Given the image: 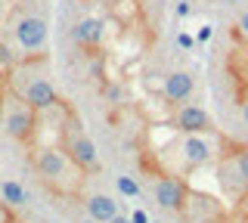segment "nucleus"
<instances>
[{
    "instance_id": "f257e3e1",
    "label": "nucleus",
    "mask_w": 248,
    "mask_h": 223,
    "mask_svg": "<svg viewBox=\"0 0 248 223\" xmlns=\"http://www.w3.org/2000/svg\"><path fill=\"white\" fill-rule=\"evenodd\" d=\"M223 152V136L217 134H180L174 130L168 143H161L152 152L155 158V171L158 174H170V177H183L189 180L196 171L214 164Z\"/></svg>"
},
{
    "instance_id": "f03ea898",
    "label": "nucleus",
    "mask_w": 248,
    "mask_h": 223,
    "mask_svg": "<svg viewBox=\"0 0 248 223\" xmlns=\"http://www.w3.org/2000/svg\"><path fill=\"white\" fill-rule=\"evenodd\" d=\"M28 152H31V171L50 195L62 198V202H81L90 174L81 171L62 146H34Z\"/></svg>"
},
{
    "instance_id": "7ed1b4c3",
    "label": "nucleus",
    "mask_w": 248,
    "mask_h": 223,
    "mask_svg": "<svg viewBox=\"0 0 248 223\" xmlns=\"http://www.w3.org/2000/svg\"><path fill=\"white\" fill-rule=\"evenodd\" d=\"M3 81H6V90H10V93L25 99L37 112H50L62 103L59 93H56V84L50 78V59H46V53L25 56L22 62H16L10 72H6Z\"/></svg>"
},
{
    "instance_id": "20e7f679",
    "label": "nucleus",
    "mask_w": 248,
    "mask_h": 223,
    "mask_svg": "<svg viewBox=\"0 0 248 223\" xmlns=\"http://www.w3.org/2000/svg\"><path fill=\"white\" fill-rule=\"evenodd\" d=\"M0 127L6 130L13 143L31 149L37 140V127H41V112L34 105H28L25 99H19L16 93L3 90L0 93Z\"/></svg>"
},
{
    "instance_id": "39448f33",
    "label": "nucleus",
    "mask_w": 248,
    "mask_h": 223,
    "mask_svg": "<svg viewBox=\"0 0 248 223\" xmlns=\"http://www.w3.org/2000/svg\"><path fill=\"white\" fill-rule=\"evenodd\" d=\"M59 146L68 152V158H72L81 171H87L90 177L103 171L96 143L90 140V134L84 130L81 118H78L75 109H68V105H65V118H62V124H59Z\"/></svg>"
},
{
    "instance_id": "423d86ee",
    "label": "nucleus",
    "mask_w": 248,
    "mask_h": 223,
    "mask_svg": "<svg viewBox=\"0 0 248 223\" xmlns=\"http://www.w3.org/2000/svg\"><path fill=\"white\" fill-rule=\"evenodd\" d=\"M10 31L19 44V50L25 56H37V53H46V19L31 6H19V10L10 16Z\"/></svg>"
},
{
    "instance_id": "0eeeda50",
    "label": "nucleus",
    "mask_w": 248,
    "mask_h": 223,
    "mask_svg": "<svg viewBox=\"0 0 248 223\" xmlns=\"http://www.w3.org/2000/svg\"><path fill=\"white\" fill-rule=\"evenodd\" d=\"M168 124L174 127V130H180V134H214V130H217L211 112H208L205 105H199V103H180V105H174Z\"/></svg>"
},
{
    "instance_id": "6e6552de",
    "label": "nucleus",
    "mask_w": 248,
    "mask_h": 223,
    "mask_svg": "<svg viewBox=\"0 0 248 223\" xmlns=\"http://www.w3.org/2000/svg\"><path fill=\"white\" fill-rule=\"evenodd\" d=\"M152 198L165 211H183L186 198H189V186H186L183 177L158 174V177H152Z\"/></svg>"
},
{
    "instance_id": "1a4fd4ad",
    "label": "nucleus",
    "mask_w": 248,
    "mask_h": 223,
    "mask_svg": "<svg viewBox=\"0 0 248 223\" xmlns=\"http://www.w3.org/2000/svg\"><path fill=\"white\" fill-rule=\"evenodd\" d=\"M192 93H196V74L186 72V68H177L170 72L165 84H161V99L168 105H180V103H189Z\"/></svg>"
},
{
    "instance_id": "9d476101",
    "label": "nucleus",
    "mask_w": 248,
    "mask_h": 223,
    "mask_svg": "<svg viewBox=\"0 0 248 223\" xmlns=\"http://www.w3.org/2000/svg\"><path fill=\"white\" fill-rule=\"evenodd\" d=\"M106 37V22L96 19V16H87V19H78L72 25V41L75 47L81 50H96Z\"/></svg>"
},
{
    "instance_id": "9b49d317",
    "label": "nucleus",
    "mask_w": 248,
    "mask_h": 223,
    "mask_svg": "<svg viewBox=\"0 0 248 223\" xmlns=\"http://www.w3.org/2000/svg\"><path fill=\"white\" fill-rule=\"evenodd\" d=\"M84 211L96 223H112V217H118V198L108 195V192H87L84 195Z\"/></svg>"
},
{
    "instance_id": "f8f14e48",
    "label": "nucleus",
    "mask_w": 248,
    "mask_h": 223,
    "mask_svg": "<svg viewBox=\"0 0 248 223\" xmlns=\"http://www.w3.org/2000/svg\"><path fill=\"white\" fill-rule=\"evenodd\" d=\"M0 198H3L10 208H25L31 198H28V189L22 186L19 180H13V177H6V180H0Z\"/></svg>"
},
{
    "instance_id": "ddd939ff",
    "label": "nucleus",
    "mask_w": 248,
    "mask_h": 223,
    "mask_svg": "<svg viewBox=\"0 0 248 223\" xmlns=\"http://www.w3.org/2000/svg\"><path fill=\"white\" fill-rule=\"evenodd\" d=\"M223 152L232 158V164H236V171L245 177V183H248V143H223Z\"/></svg>"
},
{
    "instance_id": "4468645a",
    "label": "nucleus",
    "mask_w": 248,
    "mask_h": 223,
    "mask_svg": "<svg viewBox=\"0 0 248 223\" xmlns=\"http://www.w3.org/2000/svg\"><path fill=\"white\" fill-rule=\"evenodd\" d=\"M232 37H236L239 44H248V6H242L239 16L232 19Z\"/></svg>"
},
{
    "instance_id": "2eb2a0df",
    "label": "nucleus",
    "mask_w": 248,
    "mask_h": 223,
    "mask_svg": "<svg viewBox=\"0 0 248 223\" xmlns=\"http://www.w3.org/2000/svg\"><path fill=\"white\" fill-rule=\"evenodd\" d=\"M118 189L124 192V195H140V183L134 180V177H118Z\"/></svg>"
},
{
    "instance_id": "dca6fc26",
    "label": "nucleus",
    "mask_w": 248,
    "mask_h": 223,
    "mask_svg": "<svg viewBox=\"0 0 248 223\" xmlns=\"http://www.w3.org/2000/svg\"><path fill=\"white\" fill-rule=\"evenodd\" d=\"M16 62H19V59H16V53L6 47V44H0V68H6V72H10Z\"/></svg>"
},
{
    "instance_id": "f3484780",
    "label": "nucleus",
    "mask_w": 248,
    "mask_h": 223,
    "mask_svg": "<svg viewBox=\"0 0 248 223\" xmlns=\"http://www.w3.org/2000/svg\"><path fill=\"white\" fill-rule=\"evenodd\" d=\"M239 115H242V121H245V127H248V84L239 90Z\"/></svg>"
},
{
    "instance_id": "a211bd4d",
    "label": "nucleus",
    "mask_w": 248,
    "mask_h": 223,
    "mask_svg": "<svg viewBox=\"0 0 248 223\" xmlns=\"http://www.w3.org/2000/svg\"><path fill=\"white\" fill-rule=\"evenodd\" d=\"M13 211H16V208H10L3 198H0V223H16V214Z\"/></svg>"
},
{
    "instance_id": "6ab92c4d",
    "label": "nucleus",
    "mask_w": 248,
    "mask_h": 223,
    "mask_svg": "<svg viewBox=\"0 0 248 223\" xmlns=\"http://www.w3.org/2000/svg\"><path fill=\"white\" fill-rule=\"evenodd\" d=\"M211 34H214V28H211V25H202V28H199V34H196V41H199V44H208V41H211Z\"/></svg>"
},
{
    "instance_id": "aec40b11",
    "label": "nucleus",
    "mask_w": 248,
    "mask_h": 223,
    "mask_svg": "<svg viewBox=\"0 0 248 223\" xmlns=\"http://www.w3.org/2000/svg\"><path fill=\"white\" fill-rule=\"evenodd\" d=\"M177 44H180L183 50H189L192 44H196V37H192V34H183V31H180V34H177Z\"/></svg>"
},
{
    "instance_id": "412c9836",
    "label": "nucleus",
    "mask_w": 248,
    "mask_h": 223,
    "mask_svg": "<svg viewBox=\"0 0 248 223\" xmlns=\"http://www.w3.org/2000/svg\"><path fill=\"white\" fill-rule=\"evenodd\" d=\"M130 220H134V223H149V214H146V211H134Z\"/></svg>"
},
{
    "instance_id": "4be33fe9",
    "label": "nucleus",
    "mask_w": 248,
    "mask_h": 223,
    "mask_svg": "<svg viewBox=\"0 0 248 223\" xmlns=\"http://www.w3.org/2000/svg\"><path fill=\"white\" fill-rule=\"evenodd\" d=\"M177 16H186V13H189V3H186V0H180V3H177Z\"/></svg>"
},
{
    "instance_id": "5701e85b",
    "label": "nucleus",
    "mask_w": 248,
    "mask_h": 223,
    "mask_svg": "<svg viewBox=\"0 0 248 223\" xmlns=\"http://www.w3.org/2000/svg\"><path fill=\"white\" fill-rule=\"evenodd\" d=\"M223 6H239V3H245V0H220Z\"/></svg>"
},
{
    "instance_id": "b1692460",
    "label": "nucleus",
    "mask_w": 248,
    "mask_h": 223,
    "mask_svg": "<svg viewBox=\"0 0 248 223\" xmlns=\"http://www.w3.org/2000/svg\"><path fill=\"white\" fill-rule=\"evenodd\" d=\"M112 223H134V220H130V217H121V214H118V217H112Z\"/></svg>"
},
{
    "instance_id": "393cba45",
    "label": "nucleus",
    "mask_w": 248,
    "mask_h": 223,
    "mask_svg": "<svg viewBox=\"0 0 248 223\" xmlns=\"http://www.w3.org/2000/svg\"><path fill=\"white\" fill-rule=\"evenodd\" d=\"M78 223H96V220H93V217H84V220H78Z\"/></svg>"
},
{
    "instance_id": "a878e982",
    "label": "nucleus",
    "mask_w": 248,
    "mask_h": 223,
    "mask_svg": "<svg viewBox=\"0 0 248 223\" xmlns=\"http://www.w3.org/2000/svg\"><path fill=\"white\" fill-rule=\"evenodd\" d=\"M146 3H155V6H158V3H165V0H146Z\"/></svg>"
},
{
    "instance_id": "bb28decb",
    "label": "nucleus",
    "mask_w": 248,
    "mask_h": 223,
    "mask_svg": "<svg viewBox=\"0 0 248 223\" xmlns=\"http://www.w3.org/2000/svg\"><path fill=\"white\" fill-rule=\"evenodd\" d=\"M149 223H161V220H149Z\"/></svg>"
},
{
    "instance_id": "cd10ccee",
    "label": "nucleus",
    "mask_w": 248,
    "mask_h": 223,
    "mask_svg": "<svg viewBox=\"0 0 248 223\" xmlns=\"http://www.w3.org/2000/svg\"><path fill=\"white\" fill-rule=\"evenodd\" d=\"M25 3H34V0H25Z\"/></svg>"
},
{
    "instance_id": "c85d7f7f",
    "label": "nucleus",
    "mask_w": 248,
    "mask_h": 223,
    "mask_svg": "<svg viewBox=\"0 0 248 223\" xmlns=\"http://www.w3.org/2000/svg\"><path fill=\"white\" fill-rule=\"evenodd\" d=\"M0 81H3V78H0Z\"/></svg>"
}]
</instances>
